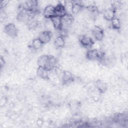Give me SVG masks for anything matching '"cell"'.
Masks as SVG:
<instances>
[{
  "label": "cell",
  "mask_w": 128,
  "mask_h": 128,
  "mask_svg": "<svg viewBox=\"0 0 128 128\" xmlns=\"http://www.w3.org/2000/svg\"><path fill=\"white\" fill-rule=\"evenodd\" d=\"M4 32L9 36L15 38L18 36V30L16 25L12 23H8L4 26Z\"/></svg>",
  "instance_id": "6da1fadb"
},
{
  "label": "cell",
  "mask_w": 128,
  "mask_h": 128,
  "mask_svg": "<svg viewBox=\"0 0 128 128\" xmlns=\"http://www.w3.org/2000/svg\"><path fill=\"white\" fill-rule=\"evenodd\" d=\"M92 34L94 38L98 41L102 40L104 36V30L102 27L98 26H95L92 28Z\"/></svg>",
  "instance_id": "7a4b0ae2"
},
{
  "label": "cell",
  "mask_w": 128,
  "mask_h": 128,
  "mask_svg": "<svg viewBox=\"0 0 128 128\" xmlns=\"http://www.w3.org/2000/svg\"><path fill=\"white\" fill-rule=\"evenodd\" d=\"M79 40L80 44L84 48H90L93 46L94 43L92 38L84 35L80 36Z\"/></svg>",
  "instance_id": "3957f363"
},
{
  "label": "cell",
  "mask_w": 128,
  "mask_h": 128,
  "mask_svg": "<svg viewBox=\"0 0 128 128\" xmlns=\"http://www.w3.org/2000/svg\"><path fill=\"white\" fill-rule=\"evenodd\" d=\"M52 32L44 30L39 33L38 38L42 42L43 44H46L50 42L52 38Z\"/></svg>",
  "instance_id": "277c9868"
},
{
  "label": "cell",
  "mask_w": 128,
  "mask_h": 128,
  "mask_svg": "<svg viewBox=\"0 0 128 128\" xmlns=\"http://www.w3.org/2000/svg\"><path fill=\"white\" fill-rule=\"evenodd\" d=\"M43 15L45 18L50 19L56 16L55 7L51 4H48L44 8Z\"/></svg>",
  "instance_id": "5b68a950"
},
{
  "label": "cell",
  "mask_w": 128,
  "mask_h": 128,
  "mask_svg": "<svg viewBox=\"0 0 128 128\" xmlns=\"http://www.w3.org/2000/svg\"><path fill=\"white\" fill-rule=\"evenodd\" d=\"M58 66V60L56 58L52 55H48V60L45 67L48 71L54 70Z\"/></svg>",
  "instance_id": "8992f818"
},
{
  "label": "cell",
  "mask_w": 128,
  "mask_h": 128,
  "mask_svg": "<svg viewBox=\"0 0 128 128\" xmlns=\"http://www.w3.org/2000/svg\"><path fill=\"white\" fill-rule=\"evenodd\" d=\"M116 15V10L112 8L104 9L102 12L104 19L108 22H110L115 18Z\"/></svg>",
  "instance_id": "52a82bcc"
},
{
  "label": "cell",
  "mask_w": 128,
  "mask_h": 128,
  "mask_svg": "<svg viewBox=\"0 0 128 128\" xmlns=\"http://www.w3.org/2000/svg\"><path fill=\"white\" fill-rule=\"evenodd\" d=\"M86 58L91 60H99L100 54L99 50L97 49H91L88 50L86 54Z\"/></svg>",
  "instance_id": "ba28073f"
},
{
  "label": "cell",
  "mask_w": 128,
  "mask_h": 128,
  "mask_svg": "<svg viewBox=\"0 0 128 128\" xmlns=\"http://www.w3.org/2000/svg\"><path fill=\"white\" fill-rule=\"evenodd\" d=\"M84 8V7L82 4L81 2L76 1V0L72 1V14H78L83 10Z\"/></svg>",
  "instance_id": "9c48e42d"
},
{
  "label": "cell",
  "mask_w": 128,
  "mask_h": 128,
  "mask_svg": "<svg viewBox=\"0 0 128 128\" xmlns=\"http://www.w3.org/2000/svg\"><path fill=\"white\" fill-rule=\"evenodd\" d=\"M60 80L64 84H69L74 80V76L72 72L64 70Z\"/></svg>",
  "instance_id": "30bf717a"
},
{
  "label": "cell",
  "mask_w": 128,
  "mask_h": 128,
  "mask_svg": "<svg viewBox=\"0 0 128 128\" xmlns=\"http://www.w3.org/2000/svg\"><path fill=\"white\" fill-rule=\"evenodd\" d=\"M66 14L67 12L64 6L58 4L56 6H55V16L62 18Z\"/></svg>",
  "instance_id": "8fae6325"
},
{
  "label": "cell",
  "mask_w": 128,
  "mask_h": 128,
  "mask_svg": "<svg viewBox=\"0 0 128 128\" xmlns=\"http://www.w3.org/2000/svg\"><path fill=\"white\" fill-rule=\"evenodd\" d=\"M50 71L48 70L46 68L42 67H38L36 70L37 75L41 78L46 80L48 78Z\"/></svg>",
  "instance_id": "7c38bea8"
},
{
  "label": "cell",
  "mask_w": 128,
  "mask_h": 128,
  "mask_svg": "<svg viewBox=\"0 0 128 128\" xmlns=\"http://www.w3.org/2000/svg\"><path fill=\"white\" fill-rule=\"evenodd\" d=\"M51 21L54 26V28L56 30H59L62 28V18L57 16H54L50 18Z\"/></svg>",
  "instance_id": "4fadbf2b"
},
{
  "label": "cell",
  "mask_w": 128,
  "mask_h": 128,
  "mask_svg": "<svg viewBox=\"0 0 128 128\" xmlns=\"http://www.w3.org/2000/svg\"><path fill=\"white\" fill-rule=\"evenodd\" d=\"M42 42L37 38H34L30 44V48L34 50H38L42 48L43 46Z\"/></svg>",
  "instance_id": "5bb4252c"
},
{
  "label": "cell",
  "mask_w": 128,
  "mask_h": 128,
  "mask_svg": "<svg viewBox=\"0 0 128 128\" xmlns=\"http://www.w3.org/2000/svg\"><path fill=\"white\" fill-rule=\"evenodd\" d=\"M96 88L100 93L104 92L107 90L106 84L103 81L100 80H98L95 83Z\"/></svg>",
  "instance_id": "9a60e30c"
},
{
  "label": "cell",
  "mask_w": 128,
  "mask_h": 128,
  "mask_svg": "<svg viewBox=\"0 0 128 128\" xmlns=\"http://www.w3.org/2000/svg\"><path fill=\"white\" fill-rule=\"evenodd\" d=\"M48 54H42L38 57L37 60V64L38 67H42L45 68L48 60Z\"/></svg>",
  "instance_id": "2e32d148"
},
{
  "label": "cell",
  "mask_w": 128,
  "mask_h": 128,
  "mask_svg": "<svg viewBox=\"0 0 128 128\" xmlns=\"http://www.w3.org/2000/svg\"><path fill=\"white\" fill-rule=\"evenodd\" d=\"M54 43L56 48H62L66 44L65 38L58 36L54 39Z\"/></svg>",
  "instance_id": "e0dca14e"
},
{
  "label": "cell",
  "mask_w": 128,
  "mask_h": 128,
  "mask_svg": "<svg viewBox=\"0 0 128 128\" xmlns=\"http://www.w3.org/2000/svg\"><path fill=\"white\" fill-rule=\"evenodd\" d=\"M110 25L112 28L114 30H118L121 28V22L119 18L117 17L114 18L110 22Z\"/></svg>",
  "instance_id": "ac0fdd59"
},
{
  "label": "cell",
  "mask_w": 128,
  "mask_h": 128,
  "mask_svg": "<svg viewBox=\"0 0 128 128\" xmlns=\"http://www.w3.org/2000/svg\"><path fill=\"white\" fill-rule=\"evenodd\" d=\"M9 3V1L8 0H2L0 2V8L1 10L4 8L7 5H8Z\"/></svg>",
  "instance_id": "d6986e66"
},
{
  "label": "cell",
  "mask_w": 128,
  "mask_h": 128,
  "mask_svg": "<svg viewBox=\"0 0 128 128\" xmlns=\"http://www.w3.org/2000/svg\"><path fill=\"white\" fill-rule=\"evenodd\" d=\"M43 122H43V120H42V119H40V118H38L37 120H36V124L38 125V126H42V124H43Z\"/></svg>",
  "instance_id": "ffe728a7"
},
{
  "label": "cell",
  "mask_w": 128,
  "mask_h": 128,
  "mask_svg": "<svg viewBox=\"0 0 128 128\" xmlns=\"http://www.w3.org/2000/svg\"><path fill=\"white\" fill-rule=\"evenodd\" d=\"M0 67L2 68V67L4 66V61L2 57L0 58Z\"/></svg>",
  "instance_id": "44dd1931"
}]
</instances>
